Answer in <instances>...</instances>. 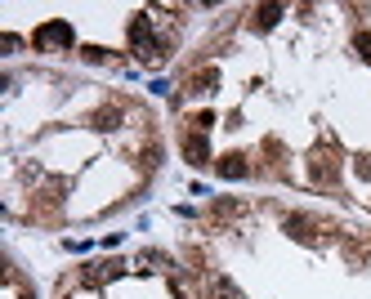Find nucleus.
<instances>
[{"instance_id":"1","label":"nucleus","mask_w":371,"mask_h":299,"mask_svg":"<svg viewBox=\"0 0 371 299\" xmlns=\"http://www.w3.org/2000/svg\"><path fill=\"white\" fill-rule=\"evenodd\" d=\"M36 41L41 49L45 45H72V23H63V19H54V23H45V27H36Z\"/></svg>"},{"instance_id":"2","label":"nucleus","mask_w":371,"mask_h":299,"mask_svg":"<svg viewBox=\"0 0 371 299\" xmlns=\"http://www.w3.org/2000/svg\"><path fill=\"white\" fill-rule=\"evenodd\" d=\"M309 170H313V184L331 188V184H335V174H340V161H335L331 152H317V157L309 161Z\"/></svg>"},{"instance_id":"4","label":"nucleus","mask_w":371,"mask_h":299,"mask_svg":"<svg viewBox=\"0 0 371 299\" xmlns=\"http://www.w3.org/2000/svg\"><path fill=\"white\" fill-rule=\"evenodd\" d=\"M183 157H188L193 165H206V161H210L206 139H201V135H183Z\"/></svg>"},{"instance_id":"5","label":"nucleus","mask_w":371,"mask_h":299,"mask_svg":"<svg viewBox=\"0 0 371 299\" xmlns=\"http://www.w3.org/2000/svg\"><path fill=\"white\" fill-rule=\"evenodd\" d=\"M219 174H224V179H246L250 165H246L242 157H224V161H219Z\"/></svg>"},{"instance_id":"8","label":"nucleus","mask_w":371,"mask_h":299,"mask_svg":"<svg viewBox=\"0 0 371 299\" xmlns=\"http://www.w3.org/2000/svg\"><path fill=\"white\" fill-rule=\"evenodd\" d=\"M215 290H219V299H242V290L233 286L228 277H215Z\"/></svg>"},{"instance_id":"9","label":"nucleus","mask_w":371,"mask_h":299,"mask_svg":"<svg viewBox=\"0 0 371 299\" xmlns=\"http://www.w3.org/2000/svg\"><path fill=\"white\" fill-rule=\"evenodd\" d=\"M358 54L371 63V31H358Z\"/></svg>"},{"instance_id":"7","label":"nucleus","mask_w":371,"mask_h":299,"mask_svg":"<svg viewBox=\"0 0 371 299\" xmlns=\"http://www.w3.org/2000/svg\"><path fill=\"white\" fill-rule=\"evenodd\" d=\"M215 80H219V76H215V68H206V72H197V76L188 80V90H193V94H206V90L215 85Z\"/></svg>"},{"instance_id":"3","label":"nucleus","mask_w":371,"mask_h":299,"mask_svg":"<svg viewBox=\"0 0 371 299\" xmlns=\"http://www.w3.org/2000/svg\"><path fill=\"white\" fill-rule=\"evenodd\" d=\"M317 219H309V214H291V219H286V232H291V237H300V241H313L317 237Z\"/></svg>"},{"instance_id":"10","label":"nucleus","mask_w":371,"mask_h":299,"mask_svg":"<svg viewBox=\"0 0 371 299\" xmlns=\"http://www.w3.org/2000/svg\"><path fill=\"white\" fill-rule=\"evenodd\" d=\"M358 174H362V179H371V157H358Z\"/></svg>"},{"instance_id":"6","label":"nucleus","mask_w":371,"mask_h":299,"mask_svg":"<svg viewBox=\"0 0 371 299\" xmlns=\"http://www.w3.org/2000/svg\"><path fill=\"white\" fill-rule=\"evenodd\" d=\"M278 19H282V5H260V9H255V27H260V31H268Z\"/></svg>"}]
</instances>
